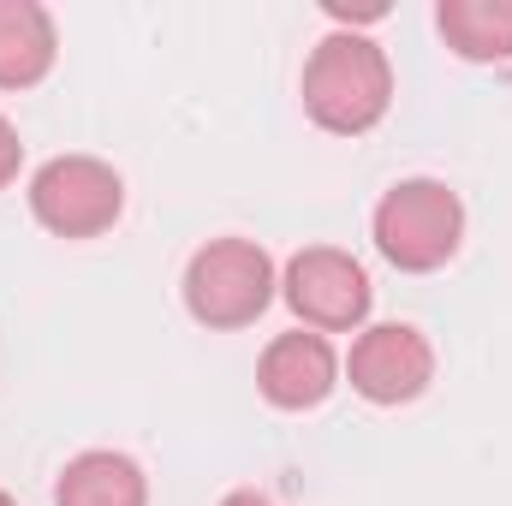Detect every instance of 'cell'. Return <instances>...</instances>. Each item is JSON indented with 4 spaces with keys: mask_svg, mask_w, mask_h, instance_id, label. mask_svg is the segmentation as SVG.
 I'll list each match as a JSON object with an SVG mask.
<instances>
[{
    "mask_svg": "<svg viewBox=\"0 0 512 506\" xmlns=\"http://www.w3.org/2000/svg\"><path fill=\"white\" fill-rule=\"evenodd\" d=\"M393 108V60L376 36L334 30L304 60V114L334 137H364Z\"/></svg>",
    "mask_w": 512,
    "mask_h": 506,
    "instance_id": "6da1fadb",
    "label": "cell"
},
{
    "mask_svg": "<svg viewBox=\"0 0 512 506\" xmlns=\"http://www.w3.org/2000/svg\"><path fill=\"white\" fill-rule=\"evenodd\" d=\"M376 251L399 268V274H435L459 256L465 239V203L447 179H399L376 203Z\"/></svg>",
    "mask_w": 512,
    "mask_h": 506,
    "instance_id": "7a4b0ae2",
    "label": "cell"
},
{
    "mask_svg": "<svg viewBox=\"0 0 512 506\" xmlns=\"http://www.w3.org/2000/svg\"><path fill=\"white\" fill-rule=\"evenodd\" d=\"M274 286H280L274 256L256 239H209L185 262V310L203 328H215V334L251 328L256 316L274 304Z\"/></svg>",
    "mask_w": 512,
    "mask_h": 506,
    "instance_id": "3957f363",
    "label": "cell"
},
{
    "mask_svg": "<svg viewBox=\"0 0 512 506\" xmlns=\"http://www.w3.org/2000/svg\"><path fill=\"white\" fill-rule=\"evenodd\" d=\"M30 215L54 239H102L126 215V179L102 155H54L30 173Z\"/></svg>",
    "mask_w": 512,
    "mask_h": 506,
    "instance_id": "277c9868",
    "label": "cell"
},
{
    "mask_svg": "<svg viewBox=\"0 0 512 506\" xmlns=\"http://www.w3.org/2000/svg\"><path fill=\"white\" fill-rule=\"evenodd\" d=\"M280 298L292 304V316H298L310 334H352V328H364V316H370V304H376V286H370L364 262L352 251L310 245V251H298L286 262Z\"/></svg>",
    "mask_w": 512,
    "mask_h": 506,
    "instance_id": "5b68a950",
    "label": "cell"
},
{
    "mask_svg": "<svg viewBox=\"0 0 512 506\" xmlns=\"http://www.w3.org/2000/svg\"><path fill=\"white\" fill-rule=\"evenodd\" d=\"M340 370L352 376V393L370 405H411L435 381V346L411 322H376L352 340V358Z\"/></svg>",
    "mask_w": 512,
    "mask_h": 506,
    "instance_id": "8992f818",
    "label": "cell"
},
{
    "mask_svg": "<svg viewBox=\"0 0 512 506\" xmlns=\"http://www.w3.org/2000/svg\"><path fill=\"white\" fill-rule=\"evenodd\" d=\"M334 387H340V352L328 346V334H310V328L274 334L256 364V393L274 411H316Z\"/></svg>",
    "mask_w": 512,
    "mask_h": 506,
    "instance_id": "52a82bcc",
    "label": "cell"
},
{
    "mask_svg": "<svg viewBox=\"0 0 512 506\" xmlns=\"http://www.w3.org/2000/svg\"><path fill=\"white\" fill-rule=\"evenodd\" d=\"M60 60V30L42 0H0V90H36Z\"/></svg>",
    "mask_w": 512,
    "mask_h": 506,
    "instance_id": "ba28073f",
    "label": "cell"
},
{
    "mask_svg": "<svg viewBox=\"0 0 512 506\" xmlns=\"http://www.w3.org/2000/svg\"><path fill=\"white\" fill-rule=\"evenodd\" d=\"M54 506H149V477L131 453L90 447V453L66 459V471L54 483Z\"/></svg>",
    "mask_w": 512,
    "mask_h": 506,
    "instance_id": "9c48e42d",
    "label": "cell"
},
{
    "mask_svg": "<svg viewBox=\"0 0 512 506\" xmlns=\"http://www.w3.org/2000/svg\"><path fill=\"white\" fill-rule=\"evenodd\" d=\"M435 30L471 66L512 60V0H441L435 6Z\"/></svg>",
    "mask_w": 512,
    "mask_h": 506,
    "instance_id": "30bf717a",
    "label": "cell"
},
{
    "mask_svg": "<svg viewBox=\"0 0 512 506\" xmlns=\"http://www.w3.org/2000/svg\"><path fill=\"white\" fill-rule=\"evenodd\" d=\"M18 167H24V143H18V126L0 114V191L18 179Z\"/></svg>",
    "mask_w": 512,
    "mask_h": 506,
    "instance_id": "8fae6325",
    "label": "cell"
},
{
    "mask_svg": "<svg viewBox=\"0 0 512 506\" xmlns=\"http://www.w3.org/2000/svg\"><path fill=\"white\" fill-rule=\"evenodd\" d=\"M221 506H280V501H268L256 489H233V495H221Z\"/></svg>",
    "mask_w": 512,
    "mask_h": 506,
    "instance_id": "7c38bea8",
    "label": "cell"
},
{
    "mask_svg": "<svg viewBox=\"0 0 512 506\" xmlns=\"http://www.w3.org/2000/svg\"><path fill=\"white\" fill-rule=\"evenodd\" d=\"M0 506H18V501H12V495H6V489H0Z\"/></svg>",
    "mask_w": 512,
    "mask_h": 506,
    "instance_id": "4fadbf2b",
    "label": "cell"
}]
</instances>
